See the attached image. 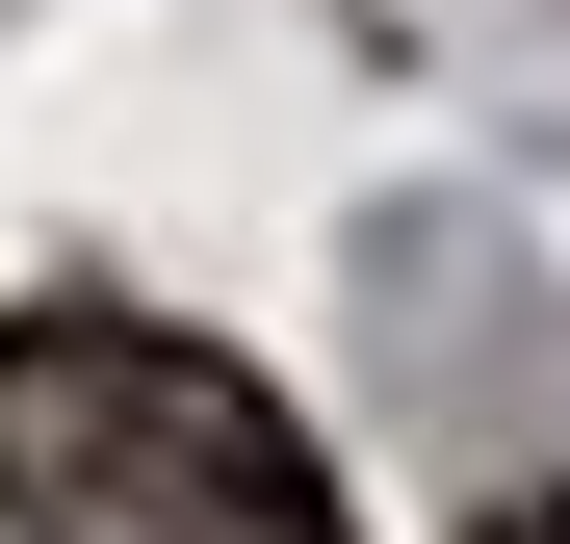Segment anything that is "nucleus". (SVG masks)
<instances>
[{
    "instance_id": "1",
    "label": "nucleus",
    "mask_w": 570,
    "mask_h": 544,
    "mask_svg": "<svg viewBox=\"0 0 570 544\" xmlns=\"http://www.w3.org/2000/svg\"><path fill=\"white\" fill-rule=\"evenodd\" d=\"M0 544H363L312 415L156 311H0Z\"/></svg>"
},
{
    "instance_id": "2",
    "label": "nucleus",
    "mask_w": 570,
    "mask_h": 544,
    "mask_svg": "<svg viewBox=\"0 0 570 544\" xmlns=\"http://www.w3.org/2000/svg\"><path fill=\"white\" fill-rule=\"evenodd\" d=\"M519 544H570V493H519Z\"/></svg>"
}]
</instances>
